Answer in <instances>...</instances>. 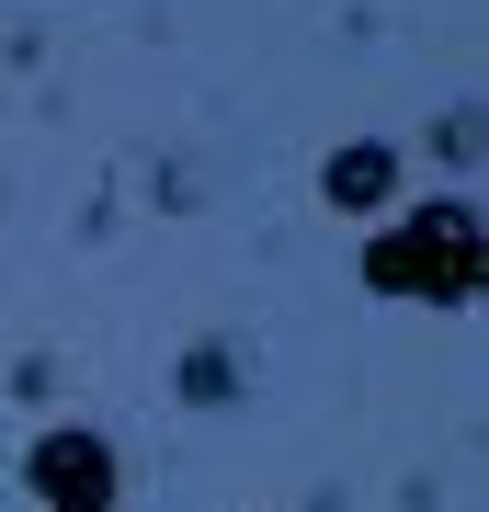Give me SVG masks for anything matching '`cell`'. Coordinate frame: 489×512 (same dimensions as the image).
I'll use <instances>...</instances> for the list:
<instances>
[{
	"label": "cell",
	"mask_w": 489,
	"mask_h": 512,
	"mask_svg": "<svg viewBox=\"0 0 489 512\" xmlns=\"http://www.w3.org/2000/svg\"><path fill=\"white\" fill-rule=\"evenodd\" d=\"M353 274H364V296H387V308H478V274H489L478 194L444 183V194H421V205H387Z\"/></svg>",
	"instance_id": "6da1fadb"
},
{
	"label": "cell",
	"mask_w": 489,
	"mask_h": 512,
	"mask_svg": "<svg viewBox=\"0 0 489 512\" xmlns=\"http://www.w3.org/2000/svg\"><path fill=\"white\" fill-rule=\"evenodd\" d=\"M12 467L35 490V512H126V456H114L103 421H35V444Z\"/></svg>",
	"instance_id": "7a4b0ae2"
},
{
	"label": "cell",
	"mask_w": 489,
	"mask_h": 512,
	"mask_svg": "<svg viewBox=\"0 0 489 512\" xmlns=\"http://www.w3.org/2000/svg\"><path fill=\"white\" fill-rule=\"evenodd\" d=\"M171 387H182V410H228V399H239V353H228V342H194Z\"/></svg>",
	"instance_id": "277c9868"
},
{
	"label": "cell",
	"mask_w": 489,
	"mask_h": 512,
	"mask_svg": "<svg viewBox=\"0 0 489 512\" xmlns=\"http://www.w3.org/2000/svg\"><path fill=\"white\" fill-rule=\"evenodd\" d=\"M433 160H444V171H478V114H467V103L433 114Z\"/></svg>",
	"instance_id": "5b68a950"
},
{
	"label": "cell",
	"mask_w": 489,
	"mask_h": 512,
	"mask_svg": "<svg viewBox=\"0 0 489 512\" xmlns=\"http://www.w3.org/2000/svg\"><path fill=\"white\" fill-rule=\"evenodd\" d=\"M399 183H410V148L399 137H342L319 160V205H330V217H387Z\"/></svg>",
	"instance_id": "3957f363"
}]
</instances>
